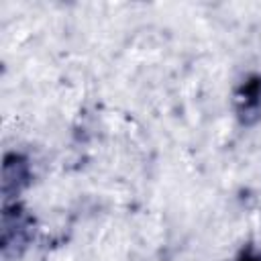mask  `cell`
Wrapping results in <instances>:
<instances>
[{
  "label": "cell",
  "instance_id": "6da1fadb",
  "mask_svg": "<svg viewBox=\"0 0 261 261\" xmlns=\"http://www.w3.org/2000/svg\"><path fill=\"white\" fill-rule=\"evenodd\" d=\"M241 261H261L259 257H245V259H241Z\"/></svg>",
  "mask_w": 261,
  "mask_h": 261
}]
</instances>
